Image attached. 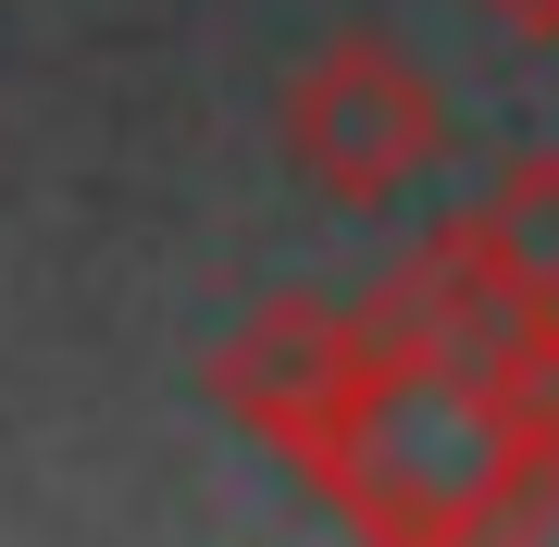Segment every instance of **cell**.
<instances>
[{
    "label": "cell",
    "instance_id": "4",
    "mask_svg": "<svg viewBox=\"0 0 559 547\" xmlns=\"http://www.w3.org/2000/svg\"><path fill=\"white\" fill-rule=\"evenodd\" d=\"M360 311H373V348H399V361H460V373H498V361H510V336H522V324H547V299H535V286H522L498 249L473 237V212L436 224V237H423L411 262L385 274L373 299H360Z\"/></svg>",
    "mask_w": 559,
    "mask_h": 547
},
{
    "label": "cell",
    "instance_id": "7",
    "mask_svg": "<svg viewBox=\"0 0 559 547\" xmlns=\"http://www.w3.org/2000/svg\"><path fill=\"white\" fill-rule=\"evenodd\" d=\"M498 25H522V38H559V0H485Z\"/></svg>",
    "mask_w": 559,
    "mask_h": 547
},
{
    "label": "cell",
    "instance_id": "5",
    "mask_svg": "<svg viewBox=\"0 0 559 547\" xmlns=\"http://www.w3.org/2000/svg\"><path fill=\"white\" fill-rule=\"evenodd\" d=\"M473 237L559 311V150H522V163L485 187V200H473Z\"/></svg>",
    "mask_w": 559,
    "mask_h": 547
},
{
    "label": "cell",
    "instance_id": "3",
    "mask_svg": "<svg viewBox=\"0 0 559 547\" xmlns=\"http://www.w3.org/2000/svg\"><path fill=\"white\" fill-rule=\"evenodd\" d=\"M373 311H336V299H261L237 336L212 348V399L237 411L261 448H286V461H323L336 424L360 411V385H373Z\"/></svg>",
    "mask_w": 559,
    "mask_h": 547
},
{
    "label": "cell",
    "instance_id": "6",
    "mask_svg": "<svg viewBox=\"0 0 559 547\" xmlns=\"http://www.w3.org/2000/svg\"><path fill=\"white\" fill-rule=\"evenodd\" d=\"M485 385H498V411H510V448H522V473H535V498L559 510V311L522 324L510 361L485 373Z\"/></svg>",
    "mask_w": 559,
    "mask_h": 547
},
{
    "label": "cell",
    "instance_id": "1",
    "mask_svg": "<svg viewBox=\"0 0 559 547\" xmlns=\"http://www.w3.org/2000/svg\"><path fill=\"white\" fill-rule=\"evenodd\" d=\"M311 486L336 498L360 535H423V547L547 523L535 473H522V448H510L498 385L460 373V361H399V348L373 361L360 411L336 424V448L311 461Z\"/></svg>",
    "mask_w": 559,
    "mask_h": 547
},
{
    "label": "cell",
    "instance_id": "2",
    "mask_svg": "<svg viewBox=\"0 0 559 547\" xmlns=\"http://www.w3.org/2000/svg\"><path fill=\"white\" fill-rule=\"evenodd\" d=\"M436 150H448V100L399 38H336L286 75V163H299L311 200L385 212V200L423 187Z\"/></svg>",
    "mask_w": 559,
    "mask_h": 547
}]
</instances>
